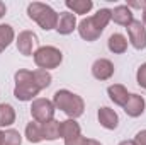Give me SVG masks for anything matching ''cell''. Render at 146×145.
<instances>
[{
    "mask_svg": "<svg viewBox=\"0 0 146 145\" xmlns=\"http://www.w3.org/2000/svg\"><path fill=\"white\" fill-rule=\"evenodd\" d=\"M127 38H129V43L134 50H145L146 48V28L145 24L138 19H134L127 28Z\"/></svg>",
    "mask_w": 146,
    "mask_h": 145,
    "instance_id": "obj_5",
    "label": "cell"
},
{
    "mask_svg": "<svg viewBox=\"0 0 146 145\" xmlns=\"http://www.w3.org/2000/svg\"><path fill=\"white\" fill-rule=\"evenodd\" d=\"M2 140H3V132L0 130V145H2Z\"/></svg>",
    "mask_w": 146,
    "mask_h": 145,
    "instance_id": "obj_33",
    "label": "cell"
},
{
    "mask_svg": "<svg viewBox=\"0 0 146 145\" xmlns=\"http://www.w3.org/2000/svg\"><path fill=\"white\" fill-rule=\"evenodd\" d=\"M114 63L107 60V58H99V60H95L94 63H92V75L97 79V80H100V82H104V80H109L110 77L114 75Z\"/></svg>",
    "mask_w": 146,
    "mask_h": 145,
    "instance_id": "obj_9",
    "label": "cell"
},
{
    "mask_svg": "<svg viewBox=\"0 0 146 145\" xmlns=\"http://www.w3.org/2000/svg\"><path fill=\"white\" fill-rule=\"evenodd\" d=\"M141 22H143V24L146 26V7L143 9V21H141Z\"/></svg>",
    "mask_w": 146,
    "mask_h": 145,
    "instance_id": "obj_32",
    "label": "cell"
},
{
    "mask_svg": "<svg viewBox=\"0 0 146 145\" xmlns=\"http://www.w3.org/2000/svg\"><path fill=\"white\" fill-rule=\"evenodd\" d=\"M39 92L41 91L34 82H22V84H15L14 87V97L22 103H27V101L33 103Z\"/></svg>",
    "mask_w": 146,
    "mask_h": 145,
    "instance_id": "obj_8",
    "label": "cell"
},
{
    "mask_svg": "<svg viewBox=\"0 0 146 145\" xmlns=\"http://www.w3.org/2000/svg\"><path fill=\"white\" fill-rule=\"evenodd\" d=\"M78 135H82V128H80L76 119L68 118V119L61 121V138L63 140H70V138H75Z\"/></svg>",
    "mask_w": 146,
    "mask_h": 145,
    "instance_id": "obj_19",
    "label": "cell"
},
{
    "mask_svg": "<svg viewBox=\"0 0 146 145\" xmlns=\"http://www.w3.org/2000/svg\"><path fill=\"white\" fill-rule=\"evenodd\" d=\"M107 48H109L110 53L114 55H122L127 51V38L121 33H114L109 36V41H107Z\"/></svg>",
    "mask_w": 146,
    "mask_h": 145,
    "instance_id": "obj_15",
    "label": "cell"
},
{
    "mask_svg": "<svg viewBox=\"0 0 146 145\" xmlns=\"http://www.w3.org/2000/svg\"><path fill=\"white\" fill-rule=\"evenodd\" d=\"M33 80H34V84L39 87V91H42V89H48V87L51 85L53 77H51V73L48 72V70L37 68V70L33 72Z\"/></svg>",
    "mask_w": 146,
    "mask_h": 145,
    "instance_id": "obj_22",
    "label": "cell"
},
{
    "mask_svg": "<svg viewBox=\"0 0 146 145\" xmlns=\"http://www.w3.org/2000/svg\"><path fill=\"white\" fill-rule=\"evenodd\" d=\"M87 145H102L99 140H94V138H88V142H87Z\"/></svg>",
    "mask_w": 146,
    "mask_h": 145,
    "instance_id": "obj_30",
    "label": "cell"
},
{
    "mask_svg": "<svg viewBox=\"0 0 146 145\" xmlns=\"http://www.w3.org/2000/svg\"><path fill=\"white\" fill-rule=\"evenodd\" d=\"M76 26H78V22H76L75 14H72V12H60L58 14V24H56V33L58 34L68 36L76 29Z\"/></svg>",
    "mask_w": 146,
    "mask_h": 145,
    "instance_id": "obj_10",
    "label": "cell"
},
{
    "mask_svg": "<svg viewBox=\"0 0 146 145\" xmlns=\"http://www.w3.org/2000/svg\"><path fill=\"white\" fill-rule=\"evenodd\" d=\"M15 123V109L12 104H0V128H9Z\"/></svg>",
    "mask_w": 146,
    "mask_h": 145,
    "instance_id": "obj_20",
    "label": "cell"
},
{
    "mask_svg": "<svg viewBox=\"0 0 146 145\" xmlns=\"http://www.w3.org/2000/svg\"><path fill=\"white\" fill-rule=\"evenodd\" d=\"M97 119H99L100 126L106 128V130H115L119 126V116H117V113L112 108H107V106L99 108V111H97Z\"/></svg>",
    "mask_w": 146,
    "mask_h": 145,
    "instance_id": "obj_11",
    "label": "cell"
},
{
    "mask_svg": "<svg viewBox=\"0 0 146 145\" xmlns=\"http://www.w3.org/2000/svg\"><path fill=\"white\" fill-rule=\"evenodd\" d=\"M42 135H44V140H48V142H54V140L61 138V121L49 119V121L42 123Z\"/></svg>",
    "mask_w": 146,
    "mask_h": 145,
    "instance_id": "obj_16",
    "label": "cell"
},
{
    "mask_svg": "<svg viewBox=\"0 0 146 145\" xmlns=\"http://www.w3.org/2000/svg\"><path fill=\"white\" fill-rule=\"evenodd\" d=\"M119 145H136V144H134V140H122V142H119Z\"/></svg>",
    "mask_w": 146,
    "mask_h": 145,
    "instance_id": "obj_31",
    "label": "cell"
},
{
    "mask_svg": "<svg viewBox=\"0 0 146 145\" xmlns=\"http://www.w3.org/2000/svg\"><path fill=\"white\" fill-rule=\"evenodd\" d=\"M27 17L37 22V26L42 31L56 29V24H58V12L51 5L42 2H31L27 5Z\"/></svg>",
    "mask_w": 146,
    "mask_h": 145,
    "instance_id": "obj_2",
    "label": "cell"
},
{
    "mask_svg": "<svg viewBox=\"0 0 146 145\" xmlns=\"http://www.w3.org/2000/svg\"><path fill=\"white\" fill-rule=\"evenodd\" d=\"M26 138H27V142H31V144H41L42 140H44V135H42V123H39V121H29L27 125H26Z\"/></svg>",
    "mask_w": 146,
    "mask_h": 145,
    "instance_id": "obj_17",
    "label": "cell"
},
{
    "mask_svg": "<svg viewBox=\"0 0 146 145\" xmlns=\"http://www.w3.org/2000/svg\"><path fill=\"white\" fill-rule=\"evenodd\" d=\"M2 145H22V135L15 128H9L3 132Z\"/></svg>",
    "mask_w": 146,
    "mask_h": 145,
    "instance_id": "obj_24",
    "label": "cell"
},
{
    "mask_svg": "<svg viewBox=\"0 0 146 145\" xmlns=\"http://www.w3.org/2000/svg\"><path fill=\"white\" fill-rule=\"evenodd\" d=\"M127 7L129 9H145L146 7V0H143V2H127Z\"/></svg>",
    "mask_w": 146,
    "mask_h": 145,
    "instance_id": "obj_28",
    "label": "cell"
},
{
    "mask_svg": "<svg viewBox=\"0 0 146 145\" xmlns=\"http://www.w3.org/2000/svg\"><path fill=\"white\" fill-rule=\"evenodd\" d=\"M110 15H112V9H99V10L92 15V19H94L95 26H97L100 31H104V29L107 28V24L110 22Z\"/></svg>",
    "mask_w": 146,
    "mask_h": 145,
    "instance_id": "obj_23",
    "label": "cell"
},
{
    "mask_svg": "<svg viewBox=\"0 0 146 145\" xmlns=\"http://www.w3.org/2000/svg\"><path fill=\"white\" fill-rule=\"evenodd\" d=\"M136 80H138V84H139L143 89H146V62H145V63H141V65L138 67Z\"/></svg>",
    "mask_w": 146,
    "mask_h": 145,
    "instance_id": "obj_25",
    "label": "cell"
},
{
    "mask_svg": "<svg viewBox=\"0 0 146 145\" xmlns=\"http://www.w3.org/2000/svg\"><path fill=\"white\" fill-rule=\"evenodd\" d=\"M88 138L83 137V135H78L75 138H70V140H65V145H87Z\"/></svg>",
    "mask_w": 146,
    "mask_h": 145,
    "instance_id": "obj_26",
    "label": "cell"
},
{
    "mask_svg": "<svg viewBox=\"0 0 146 145\" xmlns=\"http://www.w3.org/2000/svg\"><path fill=\"white\" fill-rule=\"evenodd\" d=\"M110 21H114L115 24L119 26H129L133 21H134V15H133V10L127 7V5H117L112 9V15H110Z\"/></svg>",
    "mask_w": 146,
    "mask_h": 145,
    "instance_id": "obj_14",
    "label": "cell"
},
{
    "mask_svg": "<svg viewBox=\"0 0 146 145\" xmlns=\"http://www.w3.org/2000/svg\"><path fill=\"white\" fill-rule=\"evenodd\" d=\"M146 109V101L143 96L139 94H131L127 103L124 104V113L129 116V118H138L145 113Z\"/></svg>",
    "mask_w": 146,
    "mask_h": 145,
    "instance_id": "obj_12",
    "label": "cell"
},
{
    "mask_svg": "<svg viewBox=\"0 0 146 145\" xmlns=\"http://www.w3.org/2000/svg\"><path fill=\"white\" fill-rule=\"evenodd\" d=\"M68 12L72 14H78V15H85L92 10L94 7V2L92 0H66L65 2Z\"/></svg>",
    "mask_w": 146,
    "mask_h": 145,
    "instance_id": "obj_18",
    "label": "cell"
},
{
    "mask_svg": "<svg viewBox=\"0 0 146 145\" xmlns=\"http://www.w3.org/2000/svg\"><path fill=\"white\" fill-rule=\"evenodd\" d=\"M53 104L54 108L63 111L70 119H76L83 114L85 111V101L82 96L75 94L68 89H60L53 96Z\"/></svg>",
    "mask_w": 146,
    "mask_h": 145,
    "instance_id": "obj_1",
    "label": "cell"
},
{
    "mask_svg": "<svg viewBox=\"0 0 146 145\" xmlns=\"http://www.w3.org/2000/svg\"><path fill=\"white\" fill-rule=\"evenodd\" d=\"M33 58H34V63H36L41 70H48L49 72V70L58 68L61 65L63 53L56 46H39L36 51H34Z\"/></svg>",
    "mask_w": 146,
    "mask_h": 145,
    "instance_id": "obj_3",
    "label": "cell"
},
{
    "mask_svg": "<svg viewBox=\"0 0 146 145\" xmlns=\"http://www.w3.org/2000/svg\"><path fill=\"white\" fill-rule=\"evenodd\" d=\"M107 96H109V99L114 104L124 108V104L127 103V99H129L131 94L127 92V89L122 84H112V85L107 87Z\"/></svg>",
    "mask_w": 146,
    "mask_h": 145,
    "instance_id": "obj_13",
    "label": "cell"
},
{
    "mask_svg": "<svg viewBox=\"0 0 146 145\" xmlns=\"http://www.w3.org/2000/svg\"><path fill=\"white\" fill-rule=\"evenodd\" d=\"M5 14H7V5H5V3H3L2 0H0V19H2V17H3Z\"/></svg>",
    "mask_w": 146,
    "mask_h": 145,
    "instance_id": "obj_29",
    "label": "cell"
},
{
    "mask_svg": "<svg viewBox=\"0 0 146 145\" xmlns=\"http://www.w3.org/2000/svg\"><path fill=\"white\" fill-rule=\"evenodd\" d=\"M14 39H15L14 28L10 24H0V53L5 51Z\"/></svg>",
    "mask_w": 146,
    "mask_h": 145,
    "instance_id": "obj_21",
    "label": "cell"
},
{
    "mask_svg": "<svg viewBox=\"0 0 146 145\" xmlns=\"http://www.w3.org/2000/svg\"><path fill=\"white\" fill-rule=\"evenodd\" d=\"M54 111H56V108H54L53 101L44 99V97H36L31 104V116L34 121H39V123L54 119Z\"/></svg>",
    "mask_w": 146,
    "mask_h": 145,
    "instance_id": "obj_4",
    "label": "cell"
},
{
    "mask_svg": "<svg viewBox=\"0 0 146 145\" xmlns=\"http://www.w3.org/2000/svg\"><path fill=\"white\" fill-rule=\"evenodd\" d=\"M134 144L136 145H146V130H141L134 135Z\"/></svg>",
    "mask_w": 146,
    "mask_h": 145,
    "instance_id": "obj_27",
    "label": "cell"
},
{
    "mask_svg": "<svg viewBox=\"0 0 146 145\" xmlns=\"http://www.w3.org/2000/svg\"><path fill=\"white\" fill-rule=\"evenodd\" d=\"M76 29H78L80 38H82V39H85V41H88V43L97 41V39L100 38V34L104 33V31H100V29L95 26V22H94V19H92V17H83V19L78 22Z\"/></svg>",
    "mask_w": 146,
    "mask_h": 145,
    "instance_id": "obj_7",
    "label": "cell"
},
{
    "mask_svg": "<svg viewBox=\"0 0 146 145\" xmlns=\"http://www.w3.org/2000/svg\"><path fill=\"white\" fill-rule=\"evenodd\" d=\"M39 43L37 41V34L33 31H21L19 36L15 38V44L21 55L24 56H33L34 55V48Z\"/></svg>",
    "mask_w": 146,
    "mask_h": 145,
    "instance_id": "obj_6",
    "label": "cell"
}]
</instances>
